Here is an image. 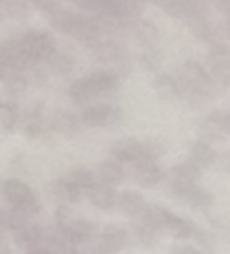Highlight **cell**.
Returning a JSON list of instances; mask_svg holds the SVG:
<instances>
[{
    "label": "cell",
    "instance_id": "7c38bea8",
    "mask_svg": "<svg viewBox=\"0 0 230 254\" xmlns=\"http://www.w3.org/2000/svg\"><path fill=\"white\" fill-rule=\"evenodd\" d=\"M188 26H190L192 33H194L197 39H201L202 42L213 44V46H218L220 39L223 37L222 30H220V25H215L209 18H197L188 21Z\"/></svg>",
    "mask_w": 230,
    "mask_h": 254
},
{
    "label": "cell",
    "instance_id": "3957f363",
    "mask_svg": "<svg viewBox=\"0 0 230 254\" xmlns=\"http://www.w3.org/2000/svg\"><path fill=\"white\" fill-rule=\"evenodd\" d=\"M230 132V112H211L199 127V134L202 139L208 141H222Z\"/></svg>",
    "mask_w": 230,
    "mask_h": 254
},
{
    "label": "cell",
    "instance_id": "ba28073f",
    "mask_svg": "<svg viewBox=\"0 0 230 254\" xmlns=\"http://www.w3.org/2000/svg\"><path fill=\"white\" fill-rule=\"evenodd\" d=\"M208 66L211 77L225 82L230 77V47L225 44L213 46L208 56Z\"/></svg>",
    "mask_w": 230,
    "mask_h": 254
},
{
    "label": "cell",
    "instance_id": "d6986e66",
    "mask_svg": "<svg viewBox=\"0 0 230 254\" xmlns=\"http://www.w3.org/2000/svg\"><path fill=\"white\" fill-rule=\"evenodd\" d=\"M119 207L122 212H126L128 216H136V218H142L147 211V202L136 191H124V193L119 195Z\"/></svg>",
    "mask_w": 230,
    "mask_h": 254
},
{
    "label": "cell",
    "instance_id": "bcb514c9",
    "mask_svg": "<svg viewBox=\"0 0 230 254\" xmlns=\"http://www.w3.org/2000/svg\"><path fill=\"white\" fill-rule=\"evenodd\" d=\"M195 240L201 244L202 251H213V240H211V237H209L208 233L197 230V232H195Z\"/></svg>",
    "mask_w": 230,
    "mask_h": 254
},
{
    "label": "cell",
    "instance_id": "7bdbcfd3",
    "mask_svg": "<svg viewBox=\"0 0 230 254\" xmlns=\"http://www.w3.org/2000/svg\"><path fill=\"white\" fill-rule=\"evenodd\" d=\"M33 5H35L39 11L46 12L47 16H51L53 12H56L58 9H61V4L58 2V0H37Z\"/></svg>",
    "mask_w": 230,
    "mask_h": 254
},
{
    "label": "cell",
    "instance_id": "9f6ffc18",
    "mask_svg": "<svg viewBox=\"0 0 230 254\" xmlns=\"http://www.w3.org/2000/svg\"><path fill=\"white\" fill-rule=\"evenodd\" d=\"M201 254H213L211 251H201Z\"/></svg>",
    "mask_w": 230,
    "mask_h": 254
},
{
    "label": "cell",
    "instance_id": "7dc6e473",
    "mask_svg": "<svg viewBox=\"0 0 230 254\" xmlns=\"http://www.w3.org/2000/svg\"><path fill=\"white\" fill-rule=\"evenodd\" d=\"M171 254H201V251H197L192 246H178L171 251Z\"/></svg>",
    "mask_w": 230,
    "mask_h": 254
},
{
    "label": "cell",
    "instance_id": "484cf974",
    "mask_svg": "<svg viewBox=\"0 0 230 254\" xmlns=\"http://www.w3.org/2000/svg\"><path fill=\"white\" fill-rule=\"evenodd\" d=\"M202 176V167L195 164L194 160H187L173 167L174 181H183V183H195Z\"/></svg>",
    "mask_w": 230,
    "mask_h": 254
},
{
    "label": "cell",
    "instance_id": "e575fe53",
    "mask_svg": "<svg viewBox=\"0 0 230 254\" xmlns=\"http://www.w3.org/2000/svg\"><path fill=\"white\" fill-rule=\"evenodd\" d=\"M28 14V2L23 0H5L2 2V16L4 18H25Z\"/></svg>",
    "mask_w": 230,
    "mask_h": 254
},
{
    "label": "cell",
    "instance_id": "d590c367",
    "mask_svg": "<svg viewBox=\"0 0 230 254\" xmlns=\"http://www.w3.org/2000/svg\"><path fill=\"white\" fill-rule=\"evenodd\" d=\"M0 122H2V129L5 132L14 131L16 124H18V108L11 103H2V106H0Z\"/></svg>",
    "mask_w": 230,
    "mask_h": 254
},
{
    "label": "cell",
    "instance_id": "cb8c5ba5",
    "mask_svg": "<svg viewBox=\"0 0 230 254\" xmlns=\"http://www.w3.org/2000/svg\"><path fill=\"white\" fill-rule=\"evenodd\" d=\"M0 77L4 80L5 89H7L11 94H21V92L28 87V78H26V75L23 73V71L0 68Z\"/></svg>",
    "mask_w": 230,
    "mask_h": 254
},
{
    "label": "cell",
    "instance_id": "9c48e42d",
    "mask_svg": "<svg viewBox=\"0 0 230 254\" xmlns=\"http://www.w3.org/2000/svg\"><path fill=\"white\" fill-rule=\"evenodd\" d=\"M133 171H135V176L138 180V183L142 185L143 188H150V187H155L162 181L164 173L159 166H157L153 160L147 159L145 155H140L136 162H133Z\"/></svg>",
    "mask_w": 230,
    "mask_h": 254
},
{
    "label": "cell",
    "instance_id": "7a4b0ae2",
    "mask_svg": "<svg viewBox=\"0 0 230 254\" xmlns=\"http://www.w3.org/2000/svg\"><path fill=\"white\" fill-rule=\"evenodd\" d=\"M19 42H21L23 53L32 60H35L37 63L40 60H47L56 51L53 35L46 32H28L23 37H19Z\"/></svg>",
    "mask_w": 230,
    "mask_h": 254
},
{
    "label": "cell",
    "instance_id": "44dd1931",
    "mask_svg": "<svg viewBox=\"0 0 230 254\" xmlns=\"http://www.w3.org/2000/svg\"><path fill=\"white\" fill-rule=\"evenodd\" d=\"M89 195H91V202L99 209H110L115 205V202H119L113 187H110L106 183H98Z\"/></svg>",
    "mask_w": 230,
    "mask_h": 254
},
{
    "label": "cell",
    "instance_id": "603a6c76",
    "mask_svg": "<svg viewBox=\"0 0 230 254\" xmlns=\"http://www.w3.org/2000/svg\"><path fill=\"white\" fill-rule=\"evenodd\" d=\"M77 19L78 18L74 14V12L68 11V9H65V7L58 9L56 12H53V14L49 16L51 26L60 33H72L74 32L75 25H77Z\"/></svg>",
    "mask_w": 230,
    "mask_h": 254
},
{
    "label": "cell",
    "instance_id": "db71d44e",
    "mask_svg": "<svg viewBox=\"0 0 230 254\" xmlns=\"http://www.w3.org/2000/svg\"><path fill=\"white\" fill-rule=\"evenodd\" d=\"M0 254H11V251H9V247L5 246V244H2V251H0Z\"/></svg>",
    "mask_w": 230,
    "mask_h": 254
},
{
    "label": "cell",
    "instance_id": "ac0fdd59",
    "mask_svg": "<svg viewBox=\"0 0 230 254\" xmlns=\"http://www.w3.org/2000/svg\"><path fill=\"white\" fill-rule=\"evenodd\" d=\"M176 216H173L166 207H160V205H149L145 211V214L140 218V221L147 223L149 226L155 230L160 228H169L171 223Z\"/></svg>",
    "mask_w": 230,
    "mask_h": 254
},
{
    "label": "cell",
    "instance_id": "74e56055",
    "mask_svg": "<svg viewBox=\"0 0 230 254\" xmlns=\"http://www.w3.org/2000/svg\"><path fill=\"white\" fill-rule=\"evenodd\" d=\"M135 233H136V239H138L143 246H153V244L157 242V230L149 226L143 221L135 225Z\"/></svg>",
    "mask_w": 230,
    "mask_h": 254
},
{
    "label": "cell",
    "instance_id": "ee69618b",
    "mask_svg": "<svg viewBox=\"0 0 230 254\" xmlns=\"http://www.w3.org/2000/svg\"><path fill=\"white\" fill-rule=\"evenodd\" d=\"M129 71H131V63H129V60L121 61V63L113 64V66L110 68V73L117 78V80L119 78H126L129 75Z\"/></svg>",
    "mask_w": 230,
    "mask_h": 254
},
{
    "label": "cell",
    "instance_id": "d6a6232c",
    "mask_svg": "<svg viewBox=\"0 0 230 254\" xmlns=\"http://www.w3.org/2000/svg\"><path fill=\"white\" fill-rule=\"evenodd\" d=\"M68 180H70L74 185H77V187H80L82 190H84V188L92 190V188L98 185V183H96V180H94V174H92V171H89L87 167H84V166L74 167V169L70 171V176H68Z\"/></svg>",
    "mask_w": 230,
    "mask_h": 254
},
{
    "label": "cell",
    "instance_id": "c3c4849f",
    "mask_svg": "<svg viewBox=\"0 0 230 254\" xmlns=\"http://www.w3.org/2000/svg\"><path fill=\"white\" fill-rule=\"evenodd\" d=\"M220 164H222V167L227 171V173H230V150H227V152L222 153V157H220Z\"/></svg>",
    "mask_w": 230,
    "mask_h": 254
},
{
    "label": "cell",
    "instance_id": "83f0119b",
    "mask_svg": "<svg viewBox=\"0 0 230 254\" xmlns=\"http://www.w3.org/2000/svg\"><path fill=\"white\" fill-rule=\"evenodd\" d=\"M192 160L195 164H199L201 167H209L216 162V152L209 146V143L206 141H197L192 145L190 150Z\"/></svg>",
    "mask_w": 230,
    "mask_h": 254
},
{
    "label": "cell",
    "instance_id": "4316f807",
    "mask_svg": "<svg viewBox=\"0 0 230 254\" xmlns=\"http://www.w3.org/2000/svg\"><path fill=\"white\" fill-rule=\"evenodd\" d=\"M99 178L103 180V183L110 185V187H117L124 181V169L121 164L105 160L99 164Z\"/></svg>",
    "mask_w": 230,
    "mask_h": 254
},
{
    "label": "cell",
    "instance_id": "f6af8a7d",
    "mask_svg": "<svg viewBox=\"0 0 230 254\" xmlns=\"http://www.w3.org/2000/svg\"><path fill=\"white\" fill-rule=\"evenodd\" d=\"M75 4L78 5L84 11H91V12H101L103 9V0H77Z\"/></svg>",
    "mask_w": 230,
    "mask_h": 254
},
{
    "label": "cell",
    "instance_id": "11a10c76",
    "mask_svg": "<svg viewBox=\"0 0 230 254\" xmlns=\"http://www.w3.org/2000/svg\"><path fill=\"white\" fill-rule=\"evenodd\" d=\"M223 85H225V87H230V77H229V78H227V80H225V82H223Z\"/></svg>",
    "mask_w": 230,
    "mask_h": 254
},
{
    "label": "cell",
    "instance_id": "8d00e7d4",
    "mask_svg": "<svg viewBox=\"0 0 230 254\" xmlns=\"http://www.w3.org/2000/svg\"><path fill=\"white\" fill-rule=\"evenodd\" d=\"M169 230L173 232V235L176 239H190V237L195 235V226L190 219H185V218H174L173 223H171Z\"/></svg>",
    "mask_w": 230,
    "mask_h": 254
},
{
    "label": "cell",
    "instance_id": "7402d4cb",
    "mask_svg": "<svg viewBox=\"0 0 230 254\" xmlns=\"http://www.w3.org/2000/svg\"><path fill=\"white\" fill-rule=\"evenodd\" d=\"M42 239H44V233L37 225H28L21 232L16 233V244H18V247L28 251V253L33 249H39V244Z\"/></svg>",
    "mask_w": 230,
    "mask_h": 254
},
{
    "label": "cell",
    "instance_id": "e0dca14e",
    "mask_svg": "<svg viewBox=\"0 0 230 254\" xmlns=\"http://www.w3.org/2000/svg\"><path fill=\"white\" fill-rule=\"evenodd\" d=\"M74 39H77L78 42L84 44H98L99 35H101V30H99L98 23L94 18H78L77 25H75L74 32H72Z\"/></svg>",
    "mask_w": 230,
    "mask_h": 254
},
{
    "label": "cell",
    "instance_id": "681fc988",
    "mask_svg": "<svg viewBox=\"0 0 230 254\" xmlns=\"http://www.w3.org/2000/svg\"><path fill=\"white\" fill-rule=\"evenodd\" d=\"M220 30H222L225 39H230V18H225V21L220 25Z\"/></svg>",
    "mask_w": 230,
    "mask_h": 254
},
{
    "label": "cell",
    "instance_id": "ab89813d",
    "mask_svg": "<svg viewBox=\"0 0 230 254\" xmlns=\"http://www.w3.org/2000/svg\"><path fill=\"white\" fill-rule=\"evenodd\" d=\"M164 152H166V148H164V145L159 139H149V141L142 143V153L147 159L153 160V162H155Z\"/></svg>",
    "mask_w": 230,
    "mask_h": 254
},
{
    "label": "cell",
    "instance_id": "2e32d148",
    "mask_svg": "<svg viewBox=\"0 0 230 254\" xmlns=\"http://www.w3.org/2000/svg\"><path fill=\"white\" fill-rule=\"evenodd\" d=\"M128 30L131 37L140 44L145 46H152L159 39V32H157L155 25L150 21H143V19H135V21L128 23Z\"/></svg>",
    "mask_w": 230,
    "mask_h": 254
},
{
    "label": "cell",
    "instance_id": "52a82bcc",
    "mask_svg": "<svg viewBox=\"0 0 230 254\" xmlns=\"http://www.w3.org/2000/svg\"><path fill=\"white\" fill-rule=\"evenodd\" d=\"M121 117V108H113L105 103H98V105L87 106L82 112V122L87 126H108V124H115Z\"/></svg>",
    "mask_w": 230,
    "mask_h": 254
},
{
    "label": "cell",
    "instance_id": "f1b7e54d",
    "mask_svg": "<svg viewBox=\"0 0 230 254\" xmlns=\"http://www.w3.org/2000/svg\"><path fill=\"white\" fill-rule=\"evenodd\" d=\"M30 218H26L18 207H12V209H4L2 211V228H9V230H14L16 233L21 232L23 228L30 225Z\"/></svg>",
    "mask_w": 230,
    "mask_h": 254
},
{
    "label": "cell",
    "instance_id": "8992f818",
    "mask_svg": "<svg viewBox=\"0 0 230 254\" xmlns=\"http://www.w3.org/2000/svg\"><path fill=\"white\" fill-rule=\"evenodd\" d=\"M143 11H145V4L136 0H103V9L99 14L113 19H135Z\"/></svg>",
    "mask_w": 230,
    "mask_h": 254
},
{
    "label": "cell",
    "instance_id": "b9f144b4",
    "mask_svg": "<svg viewBox=\"0 0 230 254\" xmlns=\"http://www.w3.org/2000/svg\"><path fill=\"white\" fill-rule=\"evenodd\" d=\"M18 209L26 216V218L32 219L33 216H37L40 212V202H39V198H37V197H33V198H30L28 202H25V204L18 205Z\"/></svg>",
    "mask_w": 230,
    "mask_h": 254
},
{
    "label": "cell",
    "instance_id": "60d3db41",
    "mask_svg": "<svg viewBox=\"0 0 230 254\" xmlns=\"http://www.w3.org/2000/svg\"><path fill=\"white\" fill-rule=\"evenodd\" d=\"M74 221H75V218H74V212L70 211V207L61 204L60 207L56 209V228L61 230V232H67V228Z\"/></svg>",
    "mask_w": 230,
    "mask_h": 254
},
{
    "label": "cell",
    "instance_id": "5b68a950",
    "mask_svg": "<svg viewBox=\"0 0 230 254\" xmlns=\"http://www.w3.org/2000/svg\"><path fill=\"white\" fill-rule=\"evenodd\" d=\"M23 132L32 139H42L53 132V126L44 119L42 106L32 105L26 108L25 119H23Z\"/></svg>",
    "mask_w": 230,
    "mask_h": 254
},
{
    "label": "cell",
    "instance_id": "5bb4252c",
    "mask_svg": "<svg viewBox=\"0 0 230 254\" xmlns=\"http://www.w3.org/2000/svg\"><path fill=\"white\" fill-rule=\"evenodd\" d=\"M53 131L63 138H75L80 132V120L70 112H58L51 120Z\"/></svg>",
    "mask_w": 230,
    "mask_h": 254
},
{
    "label": "cell",
    "instance_id": "1f68e13d",
    "mask_svg": "<svg viewBox=\"0 0 230 254\" xmlns=\"http://www.w3.org/2000/svg\"><path fill=\"white\" fill-rule=\"evenodd\" d=\"M153 89L162 99H171L174 96H178V82L173 75H160L153 80Z\"/></svg>",
    "mask_w": 230,
    "mask_h": 254
},
{
    "label": "cell",
    "instance_id": "6da1fadb",
    "mask_svg": "<svg viewBox=\"0 0 230 254\" xmlns=\"http://www.w3.org/2000/svg\"><path fill=\"white\" fill-rule=\"evenodd\" d=\"M180 75L185 78L188 85H190L194 91H197L199 94H202L206 99H213V96L216 94V87L213 77L209 75V71L202 66L197 61L188 60L187 63L181 66Z\"/></svg>",
    "mask_w": 230,
    "mask_h": 254
},
{
    "label": "cell",
    "instance_id": "f907efd6",
    "mask_svg": "<svg viewBox=\"0 0 230 254\" xmlns=\"http://www.w3.org/2000/svg\"><path fill=\"white\" fill-rule=\"evenodd\" d=\"M89 254H113V253H110L108 249H105V247H103L101 244L98 242V246H94V247H92V249H91V253H89Z\"/></svg>",
    "mask_w": 230,
    "mask_h": 254
},
{
    "label": "cell",
    "instance_id": "f5cc1de1",
    "mask_svg": "<svg viewBox=\"0 0 230 254\" xmlns=\"http://www.w3.org/2000/svg\"><path fill=\"white\" fill-rule=\"evenodd\" d=\"M54 254H80V251L74 249V247H67V249H61V251H58V253H54Z\"/></svg>",
    "mask_w": 230,
    "mask_h": 254
},
{
    "label": "cell",
    "instance_id": "30bf717a",
    "mask_svg": "<svg viewBox=\"0 0 230 254\" xmlns=\"http://www.w3.org/2000/svg\"><path fill=\"white\" fill-rule=\"evenodd\" d=\"M94 54L96 60L101 61V63H108V64H117L121 61L128 60V51L117 40H99L94 47Z\"/></svg>",
    "mask_w": 230,
    "mask_h": 254
},
{
    "label": "cell",
    "instance_id": "277c9868",
    "mask_svg": "<svg viewBox=\"0 0 230 254\" xmlns=\"http://www.w3.org/2000/svg\"><path fill=\"white\" fill-rule=\"evenodd\" d=\"M173 195L195 209H209L213 205V195L195 187V183H183V181L173 180Z\"/></svg>",
    "mask_w": 230,
    "mask_h": 254
},
{
    "label": "cell",
    "instance_id": "816d5d0a",
    "mask_svg": "<svg viewBox=\"0 0 230 254\" xmlns=\"http://www.w3.org/2000/svg\"><path fill=\"white\" fill-rule=\"evenodd\" d=\"M26 254H54V253L47 249V247H39V249H33V251H30V253H26Z\"/></svg>",
    "mask_w": 230,
    "mask_h": 254
},
{
    "label": "cell",
    "instance_id": "8fae6325",
    "mask_svg": "<svg viewBox=\"0 0 230 254\" xmlns=\"http://www.w3.org/2000/svg\"><path fill=\"white\" fill-rule=\"evenodd\" d=\"M2 193H4V197L11 202L12 207H18V205L25 204V202H28L30 198L35 197L33 190L25 183V181L14 180V178H12V180H5L4 183H2Z\"/></svg>",
    "mask_w": 230,
    "mask_h": 254
},
{
    "label": "cell",
    "instance_id": "f546056e",
    "mask_svg": "<svg viewBox=\"0 0 230 254\" xmlns=\"http://www.w3.org/2000/svg\"><path fill=\"white\" fill-rule=\"evenodd\" d=\"M68 96H70L74 103L80 105V103L89 101V99L96 94H94V91H92L87 78H77V80L72 82L70 87H68Z\"/></svg>",
    "mask_w": 230,
    "mask_h": 254
},
{
    "label": "cell",
    "instance_id": "836d02e7",
    "mask_svg": "<svg viewBox=\"0 0 230 254\" xmlns=\"http://www.w3.org/2000/svg\"><path fill=\"white\" fill-rule=\"evenodd\" d=\"M162 63H164V53L160 49H155V47H150V49L143 51L140 54V64L149 71L159 70L162 66Z\"/></svg>",
    "mask_w": 230,
    "mask_h": 254
},
{
    "label": "cell",
    "instance_id": "f35d334b",
    "mask_svg": "<svg viewBox=\"0 0 230 254\" xmlns=\"http://www.w3.org/2000/svg\"><path fill=\"white\" fill-rule=\"evenodd\" d=\"M72 188H74V183H72L70 180H56L51 185V193H53V197L58 198V200L70 202Z\"/></svg>",
    "mask_w": 230,
    "mask_h": 254
},
{
    "label": "cell",
    "instance_id": "4fadbf2b",
    "mask_svg": "<svg viewBox=\"0 0 230 254\" xmlns=\"http://www.w3.org/2000/svg\"><path fill=\"white\" fill-rule=\"evenodd\" d=\"M110 153L119 162H136L138 157L142 155V143L133 138L117 139L110 146Z\"/></svg>",
    "mask_w": 230,
    "mask_h": 254
},
{
    "label": "cell",
    "instance_id": "4dcf8cb0",
    "mask_svg": "<svg viewBox=\"0 0 230 254\" xmlns=\"http://www.w3.org/2000/svg\"><path fill=\"white\" fill-rule=\"evenodd\" d=\"M46 61L54 73L67 75L74 70V58L67 53H61V51H54Z\"/></svg>",
    "mask_w": 230,
    "mask_h": 254
},
{
    "label": "cell",
    "instance_id": "ffe728a7",
    "mask_svg": "<svg viewBox=\"0 0 230 254\" xmlns=\"http://www.w3.org/2000/svg\"><path fill=\"white\" fill-rule=\"evenodd\" d=\"M65 235H67L68 242H70L72 246L85 244L92 239V235H94V225H92L91 221H87V219H75V221L67 228Z\"/></svg>",
    "mask_w": 230,
    "mask_h": 254
},
{
    "label": "cell",
    "instance_id": "9a60e30c",
    "mask_svg": "<svg viewBox=\"0 0 230 254\" xmlns=\"http://www.w3.org/2000/svg\"><path fill=\"white\" fill-rule=\"evenodd\" d=\"M99 244L110 253H117L122 247L128 246V232L119 225H108L103 228L101 235H99Z\"/></svg>",
    "mask_w": 230,
    "mask_h": 254
},
{
    "label": "cell",
    "instance_id": "d4e9b609",
    "mask_svg": "<svg viewBox=\"0 0 230 254\" xmlns=\"http://www.w3.org/2000/svg\"><path fill=\"white\" fill-rule=\"evenodd\" d=\"M87 80H89V84H91L94 94H105V92L113 91L115 85H117V78L110 73V70L94 71V73L89 75Z\"/></svg>",
    "mask_w": 230,
    "mask_h": 254
}]
</instances>
